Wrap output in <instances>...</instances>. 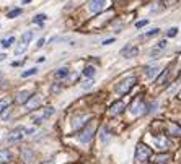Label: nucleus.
<instances>
[{
	"instance_id": "9d476101",
	"label": "nucleus",
	"mask_w": 181,
	"mask_h": 164,
	"mask_svg": "<svg viewBox=\"0 0 181 164\" xmlns=\"http://www.w3.org/2000/svg\"><path fill=\"white\" fill-rule=\"evenodd\" d=\"M21 158H23V161H25V164H33V161H34V154H33L31 150H28V148H23L21 150Z\"/></svg>"
},
{
	"instance_id": "5701e85b",
	"label": "nucleus",
	"mask_w": 181,
	"mask_h": 164,
	"mask_svg": "<svg viewBox=\"0 0 181 164\" xmlns=\"http://www.w3.org/2000/svg\"><path fill=\"white\" fill-rule=\"evenodd\" d=\"M170 133L171 135H181V127H178V125H170Z\"/></svg>"
},
{
	"instance_id": "20e7f679",
	"label": "nucleus",
	"mask_w": 181,
	"mask_h": 164,
	"mask_svg": "<svg viewBox=\"0 0 181 164\" xmlns=\"http://www.w3.org/2000/svg\"><path fill=\"white\" fill-rule=\"evenodd\" d=\"M150 154H152L150 148H147L145 145H137V148H135V161H137V163L147 161L150 158Z\"/></svg>"
},
{
	"instance_id": "4be33fe9",
	"label": "nucleus",
	"mask_w": 181,
	"mask_h": 164,
	"mask_svg": "<svg viewBox=\"0 0 181 164\" xmlns=\"http://www.w3.org/2000/svg\"><path fill=\"white\" fill-rule=\"evenodd\" d=\"M38 73V68H28L26 72H23L21 73V78H28V77H33V75Z\"/></svg>"
},
{
	"instance_id": "4c0bfd02",
	"label": "nucleus",
	"mask_w": 181,
	"mask_h": 164,
	"mask_svg": "<svg viewBox=\"0 0 181 164\" xmlns=\"http://www.w3.org/2000/svg\"><path fill=\"white\" fill-rule=\"evenodd\" d=\"M29 2H31V0H23V4H29Z\"/></svg>"
},
{
	"instance_id": "1a4fd4ad",
	"label": "nucleus",
	"mask_w": 181,
	"mask_h": 164,
	"mask_svg": "<svg viewBox=\"0 0 181 164\" xmlns=\"http://www.w3.org/2000/svg\"><path fill=\"white\" fill-rule=\"evenodd\" d=\"M139 54V47H132V45H126L124 49H122V55L126 59H132Z\"/></svg>"
},
{
	"instance_id": "58836bf2",
	"label": "nucleus",
	"mask_w": 181,
	"mask_h": 164,
	"mask_svg": "<svg viewBox=\"0 0 181 164\" xmlns=\"http://www.w3.org/2000/svg\"><path fill=\"white\" fill-rule=\"evenodd\" d=\"M168 2H171V4H175V2H176V0H168Z\"/></svg>"
},
{
	"instance_id": "7ed1b4c3",
	"label": "nucleus",
	"mask_w": 181,
	"mask_h": 164,
	"mask_svg": "<svg viewBox=\"0 0 181 164\" xmlns=\"http://www.w3.org/2000/svg\"><path fill=\"white\" fill-rule=\"evenodd\" d=\"M93 132H95V124H90V125H87L85 129L82 130V132L78 133V141L80 143H90L92 141V138H93Z\"/></svg>"
},
{
	"instance_id": "e433bc0d",
	"label": "nucleus",
	"mask_w": 181,
	"mask_h": 164,
	"mask_svg": "<svg viewBox=\"0 0 181 164\" xmlns=\"http://www.w3.org/2000/svg\"><path fill=\"white\" fill-rule=\"evenodd\" d=\"M2 60H5V55H4V54H0V62H2Z\"/></svg>"
},
{
	"instance_id": "473e14b6",
	"label": "nucleus",
	"mask_w": 181,
	"mask_h": 164,
	"mask_svg": "<svg viewBox=\"0 0 181 164\" xmlns=\"http://www.w3.org/2000/svg\"><path fill=\"white\" fill-rule=\"evenodd\" d=\"M44 42H46V41H44V39L41 38V39H39V41H38V44H36V47H38V49H41V47H43V45H44Z\"/></svg>"
},
{
	"instance_id": "423d86ee",
	"label": "nucleus",
	"mask_w": 181,
	"mask_h": 164,
	"mask_svg": "<svg viewBox=\"0 0 181 164\" xmlns=\"http://www.w3.org/2000/svg\"><path fill=\"white\" fill-rule=\"evenodd\" d=\"M31 38H33V33H31V31H26L25 34L21 36V41H20V45H18L16 49H15V54H16V55L23 54L26 49H28V44H29V41H31Z\"/></svg>"
},
{
	"instance_id": "b1692460",
	"label": "nucleus",
	"mask_w": 181,
	"mask_h": 164,
	"mask_svg": "<svg viewBox=\"0 0 181 164\" xmlns=\"http://www.w3.org/2000/svg\"><path fill=\"white\" fill-rule=\"evenodd\" d=\"M158 33H160V29H158V28H155V29H152V31L145 33V34L142 36V39H144V38H153V36H157Z\"/></svg>"
},
{
	"instance_id": "6e6552de",
	"label": "nucleus",
	"mask_w": 181,
	"mask_h": 164,
	"mask_svg": "<svg viewBox=\"0 0 181 164\" xmlns=\"http://www.w3.org/2000/svg\"><path fill=\"white\" fill-rule=\"evenodd\" d=\"M106 5V0H90L88 2V10L92 13H98L103 10V7Z\"/></svg>"
},
{
	"instance_id": "f3484780",
	"label": "nucleus",
	"mask_w": 181,
	"mask_h": 164,
	"mask_svg": "<svg viewBox=\"0 0 181 164\" xmlns=\"http://www.w3.org/2000/svg\"><path fill=\"white\" fill-rule=\"evenodd\" d=\"M8 159H10V153H8V150H2L0 151V164H5Z\"/></svg>"
},
{
	"instance_id": "7c9ffc66",
	"label": "nucleus",
	"mask_w": 181,
	"mask_h": 164,
	"mask_svg": "<svg viewBox=\"0 0 181 164\" xmlns=\"http://www.w3.org/2000/svg\"><path fill=\"white\" fill-rule=\"evenodd\" d=\"M147 23H149V21L147 20H142V21H137V23H135V28H142V26H145Z\"/></svg>"
},
{
	"instance_id": "bb28decb",
	"label": "nucleus",
	"mask_w": 181,
	"mask_h": 164,
	"mask_svg": "<svg viewBox=\"0 0 181 164\" xmlns=\"http://www.w3.org/2000/svg\"><path fill=\"white\" fill-rule=\"evenodd\" d=\"M167 73H168V70H165L163 73H162L158 78H157V83H158V84H162V83H163V80H165V78H167Z\"/></svg>"
},
{
	"instance_id": "f257e3e1",
	"label": "nucleus",
	"mask_w": 181,
	"mask_h": 164,
	"mask_svg": "<svg viewBox=\"0 0 181 164\" xmlns=\"http://www.w3.org/2000/svg\"><path fill=\"white\" fill-rule=\"evenodd\" d=\"M52 114H54V107H47V109H43V111H36L34 114L31 115V122L34 124V125H39V124H43L46 119H49Z\"/></svg>"
},
{
	"instance_id": "2f4dec72",
	"label": "nucleus",
	"mask_w": 181,
	"mask_h": 164,
	"mask_svg": "<svg viewBox=\"0 0 181 164\" xmlns=\"http://www.w3.org/2000/svg\"><path fill=\"white\" fill-rule=\"evenodd\" d=\"M165 47H167V41H165V39H163V41H160L158 45H157V49H160V50L165 49Z\"/></svg>"
},
{
	"instance_id": "f704fd0d",
	"label": "nucleus",
	"mask_w": 181,
	"mask_h": 164,
	"mask_svg": "<svg viewBox=\"0 0 181 164\" xmlns=\"http://www.w3.org/2000/svg\"><path fill=\"white\" fill-rule=\"evenodd\" d=\"M126 2H127V0H114V4L116 5H124Z\"/></svg>"
},
{
	"instance_id": "ddd939ff",
	"label": "nucleus",
	"mask_w": 181,
	"mask_h": 164,
	"mask_svg": "<svg viewBox=\"0 0 181 164\" xmlns=\"http://www.w3.org/2000/svg\"><path fill=\"white\" fill-rule=\"evenodd\" d=\"M124 109V102L122 101H117V102H114L113 106H111V109H109V114L111 115H117L121 111Z\"/></svg>"
},
{
	"instance_id": "412c9836",
	"label": "nucleus",
	"mask_w": 181,
	"mask_h": 164,
	"mask_svg": "<svg viewBox=\"0 0 181 164\" xmlns=\"http://www.w3.org/2000/svg\"><path fill=\"white\" fill-rule=\"evenodd\" d=\"M108 140H109V130H108L106 127H103V129H101V141L106 143Z\"/></svg>"
},
{
	"instance_id": "c9c22d12",
	"label": "nucleus",
	"mask_w": 181,
	"mask_h": 164,
	"mask_svg": "<svg viewBox=\"0 0 181 164\" xmlns=\"http://www.w3.org/2000/svg\"><path fill=\"white\" fill-rule=\"evenodd\" d=\"M59 89H60V88H59V86H57V84H56V86L52 88V93H57V91H59Z\"/></svg>"
},
{
	"instance_id": "a878e982",
	"label": "nucleus",
	"mask_w": 181,
	"mask_h": 164,
	"mask_svg": "<svg viewBox=\"0 0 181 164\" xmlns=\"http://www.w3.org/2000/svg\"><path fill=\"white\" fill-rule=\"evenodd\" d=\"M176 34H178V28H170V29H168V33H167L168 38H175Z\"/></svg>"
},
{
	"instance_id": "f03ea898",
	"label": "nucleus",
	"mask_w": 181,
	"mask_h": 164,
	"mask_svg": "<svg viewBox=\"0 0 181 164\" xmlns=\"http://www.w3.org/2000/svg\"><path fill=\"white\" fill-rule=\"evenodd\" d=\"M134 84H135V78L134 77L124 78L122 81H119V83L116 84V93H117V94H126V93H127Z\"/></svg>"
},
{
	"instance_id": "2eb2a0df",
	"label": "nucleus",
	"mask_w": 181,
	"mask_h": 164,
	"mask_svg": "<svg viewBox=\"0 0 181 164\" xmlns=\"http://www.w3.org/2000/svg\"><path fill=\"white\" fill-rule=\"evenodd\" d=\"M67 75H69V68L62 67V68H59L56 73H54V78H56V80H60V78H65Z\"/></svg>"
},
{
	"instance_id": "dca6fc26",
	"label": "nucleus",
	"mask_w": 181,
	"mask_h": 164,
	"mask_svg": "<svg viewBox=\"0 0 181 164\" xmlns=\"http://www.w3.org/2000/svg\"><path fill=\"white\" fill-rule=\"evenodd\" d=\"M155 145L160 148V150H165V148L168 146V140L167 138H157L155 140Z\"/></svg>"
},
{
	"instance_id": "6ab92c4d",
	"label": "nucleus",
	"mask_w": 181,
	"mask_h": 164,
	"mask_svg": "<svg viewBox=\"0 0 181 164\" xmlns=\"http://www.w3.org/2000/svg\"><path fill=\"white\" fill-rule=\"evenodd\" d=\"M13 42H15V38L11 36V38H8V39H2V41H0V45H2L4 49H7V47H10Z\"/></svg>"
},
{
	"instance_id": "4468645a",
	"label": "nucleus",
	"mask_w": 181,
	"mask_h": 164,
	"mask_svg": "<svg viewBox=\"0 0 181 164\" xmlns=\"http://www.w3.org/2000/svg\"><path fill=\"white\" fill-rule=\"evenodd\" d=\"M28 99H31L28 91H20V93L16 94V102H20V104H26Z\"/></svg>"
},
{
	"instance_id": "cd10ccee",
	"label": "nucleus",
	"mask_w": 181,
	"mask_h": 164,
	"mask_svg": "<svg viewBox=\"0 0 181 164\" xmlns=\"http://www.w3.org/2000/svg\"><path fill=\"white\" fill-rule=\"evenodd\" d=\"M8 115H10V107L7 106V107L4 109V112H2V119H4V120H7V119H8Z\"/></svg>"
},
{
	"instance_id": "aec40b11",
	"label": "nucleus",
	"mask_w": 181,
	"mask_h": 164,
	"mask_svg": "<svg viewBox=\"0 0 181 164\" xmlns=\"http://www.w3.org/2000/svg\"><path fill=\"white\" fill-rule=\"evenodd\" d=\"M46 15L44 13H39V15H36L34 18H33V23H36V25H41V23H43V21H46Z\"/></svg>"
},
{
	"instance_id": "39448f33",
	"label": "nucleus",
	"mask_w": 181,
	"mask_h": 164,
	"mask_svg": "<svg viewBox=\"0 0 181 164\" xmlns=\"http://www.w3.org/2000/svg\"><path fill=\"white\" fill-rule=\"evenodd\" d=\"M25 133H28V129H23V127H18V129L11 130L10 133H8L7 136V141L8 143H16V141H20V140L25 136Z\"/></svg>"
},
{
	"instance_id": "c85d7f7f",
	"label": "nucleus",
	"mask_w": 181,
	"mask_h": 164,
	"mask_svg": "<svg viewBox=\"0 0 181 164\" xmlns=\"http://www.w3.org/2000/svg\"><path fill=\"white\" fill-rule=\"evenodd\" d=\"M92 86H93V80H87L85 83L82 84V88H83V89H88V88H92Z\"/></svg>"
},
{
	"instance_id": "c756f323",
	"label": "nucleus",
	"mask_w": 181,
	"mask_h": 164,
	"mask_svg": "<svg viewBox=\"0 0 181 164\" xmlns=\"http://www.w3.org/2000/svg\"><path fill=\"white\" fill-rule=\"evenodd\" d=\"M7 104H8V102H7V99H0V112H2L5 107H7Z\"/></svg>"
},
{
	"instance_id": "0eeeda50",
	"label": "nucleus",
	"mask_w": 181,
	"mask_h": 164,
	"mask_svg": "<svg viewBox=\"0 0 181 164\" xmlns=\"http://www.w3.org/2000/svg\"><path fill=\"white\" fill-rule=\"evenodd\" d=\"M129 112H131L132 115H139V114H142V112H145V104H144L142 98H137L134 102H132Z\"/></svg>"
},
{
	"instance_id": "9b49d317",
	"label": "nucleus",
	"mask_w": 181,
	"mask_h": 164,
	"mask_svg": "<svg viewBox=\"0 0 181 164\" xmlns=\"http://www.w3.org/2000/svg\"><path fill=\"white\" fill-rule=\"evenodd\" d=\"M39 104H41V98H39V96H34V98H31L25 106H26V111H33V109H36Z\"/></svg>"
},
{
	"instance_id": "72a5a7b5",
	"label": "nucleus",
	"mask_w": 181,
	"mask_h": 164,
	"mask_svg": "<svg viewBox=\"0 0 181 164\" xmlns=\"http://www.w3.org/2000/svg\"><path fill=\"white\" fill-rule=\"evenodd\" d=\"M114 42V38H109V39H106V41H103V45H108V44H113Z\"/></svg>"
},
{
	"instance_id": "393cba45",
	"label": "nucleus",
	"mask_w": 181,
	"mask_h": 164,
	"mask_svg": "<svg viewBox=\"0 0 181 164\" xmlns=\"http://www.w3.org/2000/svg\"><path fill=\"white\" fill-rule=\"evenodd\" d=\"M20 13H21V8H15V10L8 11V15H7V16H8V18H15V16H18Z\"/></svg>"
},
{
	"instance_id": "f8f14e48",
	"label": "nucleus",
	"mask_w": 181,
	"mask_h": 164,
	"mask_svg": "<svg viewBox=\"0 0 181 164\" xmlns=\"http://www.w3.org/2000/svg\"><path fill=\"white\" fill-rule=\"evenodd\" d=\"M158 72H160V67H147L145 68V77L149 78V80H152V78H155L157 75H158Z\"/></svg>"
},
{
	"instance_id": "a211bd4d",
	"label": "nucleus",
	"mask_w": 181,
	"mask_h": 164,
	"mask_svg": "<svg viewBox=\"0 0 181 164\" xmlns=\"http://www.w3.org/2000/svg\"><path fill=\"white\" fill-rule=\"evenodd\" d=\"M95 67H92V65H88V67H85V68H83V75H85L87 78H92L93 75H95Z\"/></svg>"
}]
</instances>
